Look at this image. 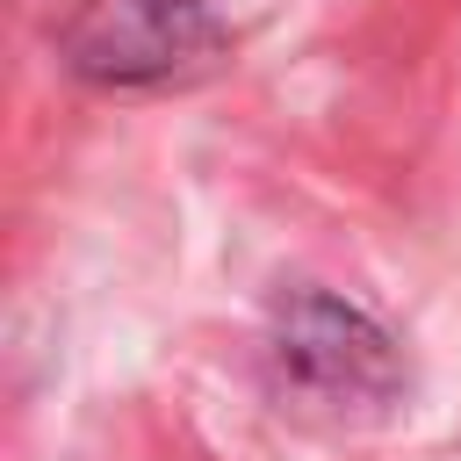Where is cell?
<instances>
[{
    "mask_svg": "<svg viewBox=\"0 0 461 461\" xmlns=\"http://www.w3.org/2000/svg\"><path fill=\"white\" fill-rule=\"evenodd\" d=\"M274 367L295 389L324 396V403H382V396L403 389L396 339L367 310H353L339 295H295L281 310V324H274Z\"/></svg>",
    "mask_w": 461,
    "mask_h": 461,
    "instance_id": "7a4b0ae2",
    "label": "cell"
},
{
    "mask_svg": "<svg viewBox=\"0 0 461 461\" xmlns=\"http://www.w3.org/2000/svg\"><path fill=\"white\" fill-rule=\"evenodd\" d=\"M58 58L94 86H187L230 58L209 0H72Z\"/></svg>",
    "mask_w": 461,
    "mask_h": 461,
    "instance_id": "6da1fadb",
    "label": "cell"
}]
</instances>
